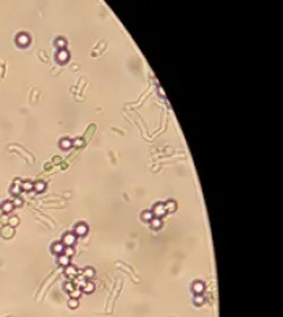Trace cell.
Segmentation results:
<instances>
[{"instance_id": "cell-1", "label": "cell", "mask_w": 283, "mask_h": 317, "mask_svg": "<svg viewBox=\"0 0 283 317\" xmlns=\"http://www.w3.org/2000/svg\"><path fill=\"white\" fill-rule=\"evenodd\" d=\"M75 241H77V236H75L74 232H67V234H64L62 243L64 245V247H73Z\"/></svg>"}, {"instance_id": "cell-2", "label": "cell", "mask_w": 283, "mask_h": 317, "mask_svg": "<svg viewBox=\"0 0 283 317\" xmlns=\"http://www.w3.org/2000/svg\"><path fill=\"white\" fill-rule=\"evenodd\" d=\"M153 216H156V218H163L164 215L167 213V210H166V207H164V204H162V202H159V204H156L155 207H153Z\"/></svg>"}, {"instance_id": "cell-3", "label": "cell", "mask_w": 283, "mask_h": 317, "mask_svg": "<svg viewBox=\"0 0 283 317\" xmlns=\"http://www.w3.org/2000/svg\"><path fill=\"white\" fill-rule=\"evenodd\" d=\"M88 231H89V228H88V226H86L85 223H78V224L75 226V228H74L75 236H84V235L88 234Z\"/></svg>"}, {"instance_id": "cell-4", "label": "cell", "mask_w": 283, "mask_h": 317, "mask_svg": "<svg viewBox=\"0 0 283 317\" xmlns=\"http://www.w3.org/2000/svg\"><path fill=\"white\" fill-rule=\"evenodd\" d=\"M17 43L21 46H26L29 43H30V37H29L28 34H25V33H21L17 38Z\"/></svg>"}, {"instance_id": "cell-5", "label": "cell", "mask_w": 283, "mask_h": 317, "mask_svg": "<svg viewBox=\"0 0 283 317\" xmlns=\"http://www.w3.org/2000/svg\"><path fill=\"white\" fill-rule=\"evenodd\" d=\"M68 57H70V54L66 49H62L57 52V62H60V63H66L68 60Z\"/></svg>"}, {"instance_id": "cell-6", "label": "cell", "mask_w": 283, "mask_h": 317, "mask_svg": "<svg viewBox=\"0 0 283 317\" xmlns=\"http://www.w3.org/2000/svg\"><path fill=\"white\" fill-rule=\"evenodd\" d=\"M51 249H52V253H55V254H63V250H64V245L62 242H55L52 245V247H51Z\"/></svg>"}, {"instance_id": "cell-7", "label": "cell", "mask_w": 283, "mask_h": 317, "mask_svg": "<svg viewBox=\"0 0 283 317\" xmlns=\"http://www.w3.org/2000/svg\"><path fill=\"white\" fill-rule=\"evenodd\" d=\"M204 289H205V286H204L202 281H194L193 283V292L194 294H202Z\"/></svg>"}, {"instance_id": "cell-8", "label": "cell", "mask_w": 283, "mask_h": 317, "mask_svg": "<svg viewBox=\"0 0 283 317\" xmlns=\"http://www.w3.org/2000/svg\"><path fill=\"white\" fill-rule=\"evenodd\" d=\"M21 185H22V182L19 181V179H17L15 181V183L12 185V189H11V194H14V196H18L19 193H21Z\"/></svg>"}, {"instance_id": "cell-9", "label": "cell", "mask_w": 283, "mask_h": 317, "mask_svg": "<svg viewBox=\"0 0 283 317\" xmlns=\"http://www.w3.org/2000/svg\"><path fill=\"white\" fill-rule=\"evenodd\" d=\"M164 207H166L167 212H175V209H177V202H175L174 199H170V201H167V202L164 204Z\"/></svg>"}, {"instance_id": "cell-10", "label": "cell", "mask_w": 283, "mask_h": 317, "mask_svg": "<svg viewBox=\"0 0 283 317\" xmlns=\"http://www.w3.org/2000/svg\"><path fill=\"white\" fill-rule=\"evenodd\" d=\"M163 226V221H162V219L159 218H153L152 220H151V227L153 228V230H159L160 227Z\"/></svg>"}, {"instance_id": "cell-11", "label": "cell", "mask_w": 283, "mask_h": 317, "mask_svg": "<svg viewBox=\"0 0 283 317\" xmlns=\"http://www.w3.org/2000/svg\"><path fill=\"white\" fill-rule=\"evenodd\" d=\"M71 146H73V141H71V139L63 138L60 141V148H62V149H70Z\"/></svg>"}, {"instance_id": "cell-12", "label": "cell", "mask_w": 283, "mask_h": 317, "mask_svg": "<svg viewBox=\"0 0 283 317\" xmlns=\"http://www.w3.org/2000/svg\"><path fill=\"white\" fill-rule=\"evenodd\" d=\"M1 209H3L4 213H10L11 210L14 209V204L11 202V201H6V202L3 204V207H1Z\"/></svg>"}, {"instance_id": "cell-13", "label": "cell", "mask_w": 283, "mask_h": 317, "mask_svg": "<svg viewBox=\"0 0 283 317\" xmlns=\"http://www.w3.org/2000/svg\"><path fill=\"white\" fill-rule=\"evenodd\" d=\"M33 187H34V183H33V182H30V181L22 182V185H21V189L25 190V192H30Z\"/></svg>"}, {"instance_id": "cell-14", "label": "cell", "mask_w": 283, "mask_h": 317, "mask_svg": "<svg viewBox=\"0 0 283 317\" xmlns=\"http://www.w3.org/2000/svg\"><path fill=\"white\" fill-rule=\"evenodd\" d=\"M45 187H47L45 183L40 181V182H36V183H34V187H33V189H36V192H37V193H43L44 190H45Z\"/></svg>"}, {"instance_id": "cell-15", "label": "cell", "mask_w": 283, "mask_h": 317, "mask_svg": "<svg viewBox=\"0 0 283 317\" xmlns=\"http://www.w3.org/2000/svg\"><path fill=\"white\" fill-rule=\"evenodd\" d=\"M1 235H3L4 238H11V236L14 235V231H12L11 227H4L3 230H1Z\"/></svg>"}, {"instance_id": "cell-16", "label": "cell", "mask_w": 283, "mask_h": 317, "mask_svg": "<svg viewBox=\"0 0 283 317\" xmlns=\"http://www.w3.org/2000/svg\"><path fill=\"white\" fill-rule=\"evenodd\" d=\"M153 218H155V216H153V213L151 210H145V212H142V215H141V219L144 221H151Z\"/></svg>"}, {"instance_id": "cell-17", "label": "cell", "mask_w": 283, "mask_h": 317, "mask_svg": "<svg viewBox=\"0 0 283 317\" xmlns=\"http://www.w3.org/2000/svg\"><path fill=\"white\" fill-rule=\"evenodd\" d=\"M82 289H84V291H85V292H88V294H89V292H93V291H95V284H93L92 281H86L85 284L82 286Z\"/></svg>"}, {"instance_id": "cell-18", "label": "cell", "mask_w": 283, "mask_h": 317, "mask_svg": "<svg viewBox=\"0 0 283 317\" xmlns=\"http://www.w3.org/2000/svg\"><path fill=\"white\" fill-rule=\"evenodd\" d=\"M59 263L62 264V265H64V267H67V265H70V257H67L66 254H60Z\"/></svg>"}, {"instance_id": "cell-19", "label": "cell", "mask_w": 283, "mask_h": 317, "mask_svg": "<svg viewBox=\"0 0 283 317\" xmlns=\"http://www.w3.org/2000/svg\"><path fill=\"white\" fill-rule=\"evenodd\" d=\"M84 276H85V278H88V279L93 278V276H95V269H93V268L86 267L85 269H84Z\"/></svg>"}, {"instance_id": "cell-20", "label": "cell", "mask_w": 283, "mask_h": 317, "mask_svg": "<svg viewBox=\"0 0 283 317\" xmlns=\"http://www.w3.org/2000/svg\"><path fill=\"white\" fill-rule=\"evenodd\" d=\"M66 273L70 275L71 278H74L75 275H77V268L73 267V265H67V268H66Z\"/></svg>"}, {"instance_id": "cell-21", "label": "cell", "mask_w": 283, "mask_h": 317, "mask_svg": "<svg viewBox=\"0 0 283 317\" xmlns=\"http://www.w3.org/2000/svg\"><path fill=\"white\" fill-rule=\"evenodd\" d=\"M204 297H202V294H196V297H194V303L196 305H202L204 303Z\"/></svg>"}, {"instance_id": "cell-22", "label": "cell", "mask_w": 283, "mask_h": 317, "mask_svg": "<svg viewBox=\"0 0 283 317\" xmlns=\"http://www.w3.org/2000/svg\"><path fill=\"white\" fill-rule=\"evenodd\" d=\"M68 306H70L71 309H75V308L78 306V299H75V298H71L70 301H68Z\"/></svg>"}, {"instance_id": "cell-23", "label": "cell", "mask_w": 283, "mask_h": 317, "mask_svg": "<svg viewBox=\"0 0 283 317\" xmlns=\"http://www.w3.org/2000/svg\"><path fill=\"white\" fill-rule=\"evenodd\" d=\"M63 254H66L67 257H71L73 254H74V249H73V247H64Z\"/></svg>"}, {"instance_id": "cell-24", "label": "cell", "mask_w": 283, "mask_h": 317, "mask_svg": "<svg viewBox=\"0 0 283 317\" xmlns=\"http://www.w3.org/2000/svg\"><path fill=\"white\" fill-rule=\"evenodd\" d=\"M81 295V290L79 289H74L73 291H71V298H75V299H78V297Z\"/></svg>"}, {"instance_id": "cell-25", "label": "cell", "mask_w": 283, "mask_h": 317, "mask_svg": "<svg viewBox=\"0 0 283 317\" xmlns=\"http://www.w3.org/2000/svg\"><path fill=\"white\" fill-rule=\"evenodd\" d=\"M56 45L59 46L60 49H64V46H66V41H64L63 38H59V40H56Z\"/></svg>"}, {"instance_id": "cell-26", "label": "cell", "mask_w": 283, "mask_h": 317, "mask_svg": "<svg viewBox=\"0 0 283 317\" xmlns=\"http://www.w3.org/2000/svg\"><path fill=\"white\" fill-rule=\"evenodd\" d=\"M18 223H19V219H18L17 216H14V218H11V219H10V227L18 226Z\"/></svg>"}, {"instance_id": "cell-27", "label": "cell", "mask_w": 283, "mask_h": 317, "mask_svg": "<svg viewBox=\"0 0 283 317\" xmlns=\"http://www.w3.org/2000/svg\"><path fill=\"white\" fill-rule=\"evenodd\" d=\"M73 145H75V146H82V145H84V139L77 138V139L74 141V142H73Z\"/></svg>"}, {"instance_id": "cell-28", "label": "cell", "mask_w": 283, "mask_h": 317, "mask_svg": "<svg viewBox=\"0 0 283 317\" xmlns=\"http://www.w3.org/2000/svg\"><path fill=\"white\" fill-rule=\"evenodd\" d=\"M64 289L67 290V291H73V290L75 289V287H73V283H66V287H64Z\"/></svg>"}, {"instance_id": "cell-29", "label": "cell", "mask_w": 283, "mask_h": 317, "mask_svg": "<svg viewBox=\"0 0 283 317\" xmlns=\"http://www.w3.org/2000/svg\"><path fill=\"white\" fill-rule=\"evenodd\" d=\"M12 204H14V207H15V205H17V207H19V205H22V199L21 198H17Z\"/></svg>"}, {"instance_id": "cell-30", "label": "cell", "mask_w": 283, "mask_h": 317, "mask_svg": "<svg viewBox=\"0 0 283 317\" xmlns=\"http://www.w3.org/2000/svg\"><path fill=\"white\" fill-rule=\"evenodd\" d=\"M53 161H55V163H60V159H59V157H55V159H53Z\"/></svg>"}]
</instances>
